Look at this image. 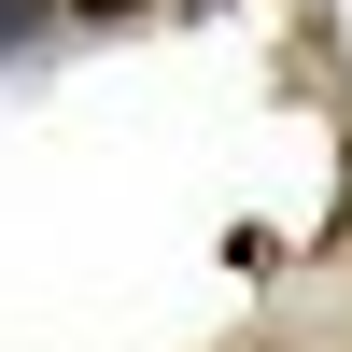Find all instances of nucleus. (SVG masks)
<instances>
[{
    "label": "nucleus",
    "instance_id": "nucleus-1",
    "mask_svg": "<svg viewBox=\"0 0 352 352\" xmlns=\"http://www.w3.org/2000/svg\"><path fill=\"white\" fill-rule=\"evenodd\" d=\"M99 14H113V0H99Z\"/></svg>",
    "mask_w": 352,
    "mask_h": 352
}]
</instances>
